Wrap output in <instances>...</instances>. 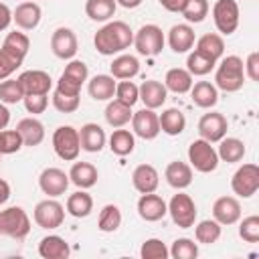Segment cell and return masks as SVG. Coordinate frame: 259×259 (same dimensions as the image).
I'll return each instance as SVG.
<instances>
[{"label":"cell","instance_id":"6","mask_svg":"<svg viewBox=\"0 0 259 259\" xmlns=\"http://www.w3.org/2000/svg\"><path fill=\"white\" fill-rule=\"evenodd\" d=\"M87 77H89V69H87V65H85L83 61L71 59V61L67 63L65 71L61 73L55 91L65 93V95H79L83 83L87 81Z\"/></svg>","mask_w":259,"mask_h":259},{"label":"cell","instance_id":"26","mask_svg":"<svg viewBox=\"0 0 259 259\" xmlns=\"http://www.w3.org/2000/svg\"><path fill=\"white\" fill-rule=\"evenodd\" d=\"M97 178H99V172L91 162H75L71 166V170H69V180L77 188H83V190L95 186Z\"/></svg>","mask_w":259,"mask_h":259},{"label":"cell","instance_id":"13","mask_svg":"<svg viewBox=\"0 0 259 259\" xmlns=\"http://www.w3.org/2000/svg\"><path fill=\"white\" fill-rule=\"evenodd\" d=\"M77 34L67 28V26H59L53 34H51V51L57 59H63V61H71L75 55H77Z\"/></svg>","mask_w":259,"mask_h":259},{"label":"cell","instance_id":"36","mask_svg":"<svg viewBox=\"0 0 259 259\" xmlns=\"http://www.w3.org/2000/svg\"><path fill=\"white\" fill-rule=\"evenodd\" d=\"M117 2L115 0H87L85 14L95 22H109L115 14Z\"/></svg>","mask_w":259,"mask_h":259},{"label":"cell","instance_id":"53","mask_svg":"<svg viewBox=\"0 0 259 259\" xmlns=\"http://www.w3.org/2000/svg\"><path fill=\"white\" fill-rule=\"evenodd\" d=\"M243 69H245V77H249L251 81H259V53L257 51L249 53L247 61L243 63Z\"/></svg>","mask_w":259,"mask_h":259},{"label":"cell","instance_id":"3","mask_svg":"<svg viewBox=\"0 0 259 259\" xmlns=\"http://www.w3.org/2000/svg\"><path fill=\"white\" fill-rule=\"evenodd\" d=\"M30 233V219L22 206H8L0 210V235L22 241Z\"/></svg>","mask_w":259,"mask_h":259},{"label":"cell","instance_id":"59","mask_svg":"<svg viewBox=\"0 0 259 259\" xmlns=\"http://www.w3.org/2000/svg\"><path fill=\"white\" fill-rule=\"evenodd\" d=\"M0 162H2V154H0Z\"/></svg>","mask_w":259,"mask_h":259},{"label":"cell","instance_id":"44","mask_svg":"<svg viewBox=\"0 0 259 259\" xmlns=\"http://www.w3.org/2000/svg\"><path fill=\"white\" fill-rule=\"evenodd\" d=\"M168 251L172 259H196L198 257V245L188 237L176 239Z\"/></svg>","mask_w":259,"mask_h":259},{"label":"cell","instance_id":"55","mask_svg":"<svg viewBox=\"0 0 259 259\" xmlns=\"http://www.w3.org/2000/svg\"><path fill=\"white\" fill-rule=\"evenodd\" d=\"M162 8H166L168 12H182L186 0H158Z\"/></svg>","mask_w":259,"mask_h":259},{"label":"cell","instance_id":"22","mask_svg":"<svg viewBox=\"0 0 259 259\" xmlns=\"http://www.w3.org/2000/svg\"><path fill=\"white\" fill-rule=\"evenodd\" d=\"M166 97H168V89L164 87V83L156 79H148L140 85V101H144V105L150 109L162 107L166 103Z\"/></svg>","mask_w":259,"mask_h":259},{"label":"cell","instance_id":"50","mask_svg":"<svg viewBox=\"0 0 259 259\" xmlns=\"http://www.w3.org/2000/svg\"><path fill=\"white\" fill-rule=\"evenodd\" d=\"M79 103H81L79 95H65V93H59V91L53 93V105L61 113H73V111H77L79 109Z\"/></svg>","mask_w":259,"mask_h":259},{"label":"cell","instance_id":"14","mask_svg":"<svg viewBox=\"0 0 259 259\" xmlns=\"http://www.w3.org/2000/svg\"><path fill=\"white\" fill-rule=\"evenodd\" d=\"M69 182H71L69 174L65 170H61V168H45L40 172V176H38L40 190L51 198H57V196L65 194L67 188H69Z\"/></svg>","mask_w":259,"mask_h":259},{"label":"cell","instance_id":"33","mask_svg":"<svg viewBox=\"0 0 259 259\" xmlns=\"http://www.w3.org/2000/svg\"><path fill=\"white\" fill-rule=\"evenodd\" d=\"M113 79H134L140 73V61L134 55H117L109 65Z\"/></svg>","mask_w":259,"mask_h":259},{"label":"cell","instance_id":"20","mask_svg":"<svg viewBox=\"0 0 259 259\" xmlns=\"http://www.w3.org/2000/svg\"><path fill=\"white\" fill-rule=\"evenodd\" d=\"M40 18H42V10L36 2H20L12 12V20L22 30H34Z\"/></svg>","mask_w":259,"mask_h":259},{"label":"cell","instance_id":"8","mask_svg":"<svg viewBox=\"0 0 259 259\" xmlns=\"http://www.w3.org/2000/svg\"><path fill=\"white\" fill-rule=\"evenodd\" d=\"M164 42H166V38H164V32L158 24H144L134 34V47L144 57L160 55L162 49H164Z\"/></svg>","mask_w":259,"mask_h":259},{"label":"cell","instance_id":"45","mask_svg":"<svg viewBox=\"0 0 259 259\" xmlns=\"http://www.w3.org/2000/svg\"><path fill=\"white\" fill-rule=\"evenodd\" d=\"M180 14L186 18V22L198 24L208 14V0H186V4H184Z\"/></svg>","mask_w":259,"mask_h":259},{"label":"cell","instance_id":"21","mask_svg":"<svg viewBox=\"0 0 259 259\" xmlns=\"http://www.w3.org/2000/svg\"><path fill=\"white\" fill-rule=\"evenodd\" d=\"M79 142H81V150L91 152V154H97V152L103 150L107 138H105V132H103L101 125L89 121V123L81 125V130H79Z\"/></svg>","mask_w":259,"mask_h":259},{"label":"cell","instance_id":"34","mask_svg":"<svg viewBox=\"0 0 259 259\" xmlns=\"http://www.w3.org/2000/svg\"><path fill=\"white\" fill-rule=\"evenodd\" d=\"M245 144H243V140H239V138H223L221 142H219V150H217V154H219V160H223V162H227V164H237V162H241L243 160V156H245Z\"/></svg>","mask_w":259,"mask_h":259},{"label":"cell","instance_id":"29","mask_svg":"<svg viewBox=\"0 0 259 259\" xmlns=\"http://www.w3.org/2000/svg\"><path fill=\"white\" fill-rule=\"evenodd\" d=\"M192 75L182 69V67H174V69H168L166 71V77H164V87L176 95H184L190 91L192 87Z\"/></svg>","mask_w":259,"mask_h":259},{"label":"cell","instance_id":"23","mask_svg":"<svg viewBox=\"0 0 259 259\" xmlns=\"http://www.w3.org/2000/svg\"><path fill=\"white\" fill-rule=\"evenodd\" d=\"M164 178H166V182H168L172 188L184 190V188H188V186L192 184V168H190V164H186V162L174 160V162H170V164L166 166Z\"/></svg>","mask_w":259,"mask_h":259},{"label":"cell","instance_id":"12","mask_svg":"<svg viewBox=\"0 0 259 259\" xmlns=\"http://www.w3.org/2000/svg\"><path fill=\"white\" fill-rule=\"evenodd\" d=\"M227 130H229V121L223 113L219 111H210V113H204L200 119H198V136L210 144L214 142H221L225 136H227Z\"/></svg>","mask_w":259,"mask_h":259},{"label":"cell","instance_id":"31","mask_svg":"<svg viewBox=\"0 0 259 259\" xmlns=\"http://www.w3.org/2000/svg\"><path fill=\"white\" fill-rule=\"evenodd\" d=\"M115 85H117V81L111 75H95L89 81L87 91L95 101H109L115 95Z\"/></svg>","mask_w":259,"mask_h":259},{"label":"cell","instance_id":"37","mask_svg":"<svg viewBox=\"0 0 259 259\" xmlns=\"http://www.w3.org/2000/svg\"><path fill=\"white\" fill-rule=\"evenodd\" d=\"M136 148V138L130 130H121V127H115L113 134L109 136V150L115 154V156H130Z\"/></svg>","mask_w":259,"mask_h":259},{"label":"cell","instance_id":"57","mask_svg":"<svg viewBox=\"0 0 259 259\" xmlns=\"http://www.w3.org/2000/svg\"><path fill=\"white\" fill-rule=\"evenodd\" d=\"M8 198H10V184H8L4 178H0V206H2Z\"/></svg>","mask_w":259,"mask_h":259},{"label":"cell","instance_id":"7","mask_svg":"<svg viewBox=\"0 0 259 259\" xmlns=\"http://www.w3.org/2000/svg\"><path fill=\"white\" fill-rule=\"evenodd\" d=\"M166 206H168V214H170V219H172V223H174L176 227H180V229H190V227H194L198 210H196L194 200H192L188 194H184V192L174 194Z\"/></svg>","mask_w":259,"mask_h":259},{"label":"cell","instance_id":"40","mask_svg":"<svg viewBox=\"0 0 259 259\" xmlns=\"http://www.w3.org/2000/svg\"><path fill=\"white\" fill-rule=\"evenodd\" d=\"M196 51L204 53L206 57L219 61L225 53V40L221 34H214V32H208V34H202L198 40H196Z\"/></svg>","mask_w":259,"mask_h":259},{"label":"cell","instance_id":"5","mask_svg":"<svg viewBox=\"0 0 259 259\" xmlns=\"http://www.w3.org/2000/svg\"><path fill=\"white\" fill-rule=\"evenodd\" d=\"M53 150L65 162L77 160V156L81 152L79 130H75L73 125H59L53 134Z\"/></svg>","mask_w":259,"mask_h":259},{"label":"cell","instance_id":"54","mask_svg":"<svg viewBox=\"0 0 259 259\" xmlns=\"http://www.w3.org/2000/svg\"><path fill=\"white\" fill-rule=\"evenodd\" d=\"M10 22H12V10L8 8V4L0 2V32L6 30L10 26Z\"/></svg>","mask_w":259,"mask_h":259},{"label":"cell","instance_id":"2","mask_svg":"<svg viewBox=\"0 0 259 259\" xmlns=\"http://www.w3.org/2000/svg\"><path fill=\"white\" fill-rule=\"evenodd\" d=\"M245 83V69H243V59L237 55L225 57L214 73V87L225 91V93H235L243 87Z\"/></svg>","mask_w":259,"mask_h":259},{"label":"cell","instance_id":"24","mask_svg":"<svg viewBox=\"0 0 259 259\" xmlns=\"http://www.w3.org/2000/svg\"><path fill=\"white\" fill-rule=\"evenodd\" d=\"M194 28L190 24H174L168 30V45L174 53H188L194 47Z\"/></svg>","mask_w":259,"mask_h":259},{"label":"cell","instance_id":"41","mask_svg":"<svg viewBox=\"0 0 259 259\" xmlns=\"http://www.w3.org/2000/svg\"><path fill=\"white\" fill-rule=\"evenodd\" d=\"M121 225V210L117 204H105L99 210V219H97V229L103 233H113L117 231Z\"/></svg>","mask_w":259,"mask_h":259},{"label":"cell","instance_id":"47","mask_svg":"<svg viewBox=\"0 0 259 259\" xmlns=\"http://www.w3.org/2000/svg\"><path fill=\"white\" fill-rule=\"evenodd\" d=\"M140 257L142 259H168L170 251L160 239H146L140 247Z\"/></svg>","mask_w":259,"mask_h":259},{"label":"cell","instance_id":"16","mask_svg":"<svg viewBox=\"0 0 259 259\" xmlns=\"http://www.w3.org/2000/svg\"><path fill=\"white\" fill-rule=\"evenodd\" d=\"M24 89V95H49L51 87H53V79L47 71L40 69H32V71H24L16 77Z\"/></svg>","mask_w":259,"mask_h":259},{"label":"cell","instance_id":"27","mask_svg":"<svg viewBox=\"0 0 259 259\" xmlns=\"http://www.w3.org/2000/svg\"><path fill=\"white\" fill-rule=\"evenodd\" d=\"M16 132L20 134L22 144L24 146H30V148L38 146L45 140V125L36 117H22L16 123Z\"/></svg>","mask_w":259,"mask_h":259},{"label":"cell","instance_id":"39","mask_svg":"<svg viewBox=\"0 0 259 259\" xmlns=\"http://www.w3.org/2000/svg\"><path fill=\"white\" fill-rule=\"evenodd\" d=\"M214 67H217V61L210 59V57H206L204 53H200V51H196V49H194V51L188 55V59H186V71H188L192 77H204V75H208Z\"/></svg>","mask_w":259,"mask_h":259},{"label":"cell","instance_id":"11","mask_svg":"<svg viewBox=\"0 0 259 259\" xmlns=\"http://www.w3.org/2000/svg\"><path fill=\"white\" fill-rule=\"evenodd\" d=\"M32 217H34V223L40 229H49V231L51 229H59L63 225V221H65V206L59 200L49 196L47 200L36 202Z\"/></svg>","mask_w":259,"mask_h":259},{"label":"cell","instance_id":"19","mask_svg":"<svg viewBox=\"0 0 259 259\" xmlns=\"http://www.w3.org/2000/svg\"><path fill=\"white\" fill-rule=\"evenodd\" d=\"M132 184L140 194L156 192V188L160 184V174L152 164H140L132 172Z\"/></svg>","mask_w":259,"mask_h":259},{"label":"cell","instance_id":"17","mask_svg":"<svg viewBox=\"0 0 259 259\" xmlns=\"http://www.w3.org/2000/svg\"><path fill=\"white\" fill-rule=\"evenodd\" d=\"M138 214H140V219H144L148 223H156L168 214V206L160 194L146 192L138 198Z\"/></svg>","mask_w":259,"mask_h":259},{"label":"cell","instance_id":"56","mask_svg":"<svg viewBox=\"0 0 259 259\" xmlns=\"http://www.w3.org/2000/svg\"><path fill=\"white\" fill-rule=\"evenodd\" d=\"M10 123V111L6 107V103L0 101V130H6Z\"/></svg>","mask_w":259,"mask_h":259},{"label":"cell","instance_id":"42","mask_svg":"<svg viewBox=\"0 0 259 259\" xmlns=\"http://www.w3.org/2000/svg\"><path fill=\"white\" fill-rule=\"evenodd\" d=\"M194 237L200 245H212L221 239V225L214 219L200 221L198 225H194Z\"/></svg>","mask_w":259,"mask_h":259},{"label":"cell","instance_id":"15","mask_svg":"<svg viewBox=\"0 0 259 259\" xmlns=\"http://www.w3.org/2000/svg\"><path fill=\"white\" fill-rule=\"evenodd\" d=\"M132 130L142 140H154L160 134V121L158 113L150 107H144L132 115Z\"/></svg>","mask_w":259,"mask_h":259},{"label":"cell","instance_id":"4","mask_svg":"<svg viewBox=\"0 0 259 259\" xmlns=\"http://www.w3.org/2000/svg\"><path fill=\"white\" fill-rule=\"evenodd\" d=\"M188 162H190V168H194L196 172L208 174V172L217 170L221 160H219V154L212 148V144L198 138V140L190 142V146H188Z\"/></svg>","mask_w":259,"mask_h":259},{"label":"cell","instance_id":"18","mask_svg":"<svg viewBox=\"0 0 259 259\" xmlns=\"http://www.w3.org/2000/svg\"><path fill=\"white\" fill-rule=\"evenodd\" d=\"M212 219L223 225H235L241 219V202L235 196H219L212 204Z\"/></svg>","mask_w":259,"mask_h":259},{"label":"cell","instance_id":"38","mask_svg":"<svg viewBox=\"0 0 259 259\" xmlns=\"http://www.w3.org/2000/svg\"><path fill=\"white\" fill-rule=\"evenodd\" d=\"M105 121L111 125V127H123L125 123H130L132 121V107L130 105H123L121 101H117V99H113V101H109L107 103V107H105Z\"/></svg>","mask_w":259,"mask_h":259},{"label":"cell","instance_id":"46","mask_svg":"<svg viewBox=\"0 0 259 259\" xmlns=\"http://www.w3.org/2000/svg\"><path fill=\"white\" fill-rule=\"evenodd\" d=\"M115 99L121 101L123 105L134 107L136 101L140 99V87H138L134 81H130V79H121V81L115 85Z\"/></svg>","mask_w":259,"mask_h":259},{"label":"cell","instance_id":"32","mask_svg":"<svg viewBox=\"0 0 259 259\" xmlns=\"http://www.w3.org/2000/svg\"><path fill=\"white\" fill-rule=\"evenodd\" d=\"M160 121V132L168 134V136H178L184 132L186 127V115L178 109V107H168L158 115Z\"/></svg>","mask_w":259,"mask_h":259},{"label":"cell","instance_id":"1","mask_svg":"<svg viewBox=\"0 0 259 259\" xmlns=\"http://www.w3.org/2000/svg\"><path fill=\"white\" fill-rule=\"evenodd\" d=\"M93 45L99 55H105V57L119 55L134 45V30L123 20H111L95 32Z\"/></svg>","mask_w":259,"mask_h":259},{"label":"cell","instance_id":"28","mask_svg":"<svg viewBox=\"0 0 259 259\" xmlns=\"http://www.w3.org/2000/svg\"><path fill=\"white\" fill-rule=\"evenodd\" d=\"M69 253H71L69 243L59 235L42 237L38 243V255L42 259H67Z\"/></svg>","mask_w":259,"mask_h":259},{"label":"cell","instance_id":"35","mask_svg":"<svg viewBox=\"0 0 259 259\" xmlns=\"http://www.w3.org/2000/svg\"><path fill=\"white\" fill-rule=\"evenodd\" d=\"M65 208H67V212H69L71 217H75V219H85V217H89L91 210H93V198H91L89 192H85V190L81 188V190L69 194Z\"/></svg>","mask_w":259,"mask_h":259},{"label":"cell","instance_id":"48","mask_svg":"<svg viewBox=\"0 0 259 259\" xmlns=\"http://www.w3.org/2000/svg\"><path fill=\"white\" fill-rule=\"evenodd\" d=\"M22 138L16 130H0V154H14L22 148Z\"/></svg>","mask_w":259,"mask_h":259},{"label":"cell","instance_id":"51","mask_svg":"<svg viewBox=\"0 0 259 259\" xmlns=\"http://www.w3.org/2000/svg\"><path fill=\"white\" fill-rule=\"evenodd\" d=\"M22 101H24L26 111L32 113V115L42 113V111L47 109V105H49V97H47V95H24Z\"/></svg>","mask_w":259,"mask_h":259},{"label":"cell","instance_id":"9","mask_svg":"<svg viewBox=\"0 0 259 259\" xmlns=\"http://www.w3.org/2000/svg\"><path fill=\"white\" fill-rule=\"evenodd\" d=\"M231 188L241 198H251L259 190V168L257 164H243L231 178Z\"/></svg>","mask_w":259,"mask_h":259},{"label":"cell","instance_id":"25","mask_svg":"<svg viewBox=\"0 0 259 259\" xmlns=\"http://www.w3.org/2000/svg\"><path fill=\"white\" fill-rule=\"evenodd\" d=\"M190 99H192V103L196 107L210 109V107H214L219 103V89L210 81L192 83V87H190Z\"/></svg>","mask_w":259,"mask_h":259},{"label":"cell","instance_id":"52","mask_svg":"<svg viewBox=\"0 0 259 259\" xmlns=\"http://www.w3.org/2000/svg\"><path fill=\"white\" fill-rule=\"evenodd\" d=\"M20 65H22V63H18L16 59H12L8 53H4V51L0 49V81L8 79Z\"/></svg>","mask_w":259,"mask_h":259},{"label":"cell","instance_id":"43","mask_svg":"<svg viewBox=\"0 0 259 259\" xmlns=\"http://www.w3.org/2000/svg\"><path fill=\"white\" fill-rule=\"evenodd\" d=\"M22 99H24V89H22L18 79L8 77V79L0 81V101L2 103L12 105V103H18Z\"/></svg>","mask_w":259,"mask_h":259},{"label":"cell","instance_id":"49","mask_svg":"<svg viewBox=\"0 0 259 259\" xmlns=\"http://www.w3.org/2000/svg\"><path fill=\"white\" fill-rule=\"evenodd\" d=\"M239 237L245 243H257L259 241V217L257 214L245 217L241 221V225H239Z\"/></svg>","mask_w":259,"mask_h":259},{"label":"cell","instance_id":"30","mask_svg":"<svg viewBox=\"0 0 259 259\" xmlns=\"http://www.w3.org/2000/svg\"><path fill=\"white\" fill-rule=\"evenodd\" d=\"M28 49H30V40L24 32H18V30H12L6 34L4 42H2V51L8 53L12 59H16L18 63L24 61V57L28 55Z\"/></svg>","mask_w":259,"mask_h":259},{"label":"cell","instance_id":"10","mask_svg":"<svg viewBox=\"0 0 259 259\" xmlns=\"http://www.w3.org/2000/svg\"><path fill=\"white\" fill-rule=\"evenodd\" d=\"M212 20L221 34H233L239 26V4L235 0H217L212 4Z\"/></svg>","mask_w":259,"mask_h":259},{"label":"cell","instance_id":"58","mask_svg":"<svg viewBox=\"0 0 259 259\" xmlns=\"http://www.w3.org/2000/svg\"><path fill=\"white\" fill-rule=\"evenodd\" d=\"M119 6H123V8H127V10H132V8H138L144 0H115Z\"/></svg>","mask_w":259,"mask_h":259}]
</instances>
